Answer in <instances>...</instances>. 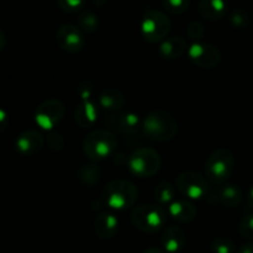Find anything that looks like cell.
Segmentation results:
<instances>
[{"mask_svg":"<svg viewBox=\"0 0 253 253\" xmlns=\"http://www.w3.org/2000/svg\"><path fill=\"white\" fill-rule=\"evenodd\" d=\"M138 198V189L135 184L125 179H115L104 187L101 202L110 209L123 210L132 208Z\"/></svg>","mask_w":253,"mask_h":253,"instance_id":"obj_1","label":"cell"},{"mask_svg":"<svg viewBox=\"0 0 253 253\" xmlns=\"http://www.w3.org/2000/svg\"><path fill=\"white\" fill-rule=\"evenodd\" d=\"M142 130L151 140L165 142L175 137L178 132V124L167 111L155 110L145 116L142 120Z\"/></svg>","mask_w":253,"mask_h":253,"instance_id":"obj_2","label":"cell"},{"mask_svg":"<svg viewBox=\"0 0 253 253\" xmlns=\"http://www.w3.org/2000/svg\"><path fill=\"white\" fill-rule=\"evenodd\" d=\"M130 219L133 226L140 231L145 234H156L165 227L167 212L162 205L142 204L131 211Z\"/></svg>","mask_w":253,"mask_h":253,"instance_id":"obj_3","label":"cell"},{"mask_svg":"<svg viewBox=\"0 0 253 253\" xmlns=\"http://www.w3.org/2000/svg\"><path fill=\"white\" fill-rule=\"evenodd\" d=\"M235 169V157L227 148H217L208 157L204 172L212 184H222L230 179Z\"/></svg>","mask_w":253,"mask_h":253,"instance_id":"obj_4","label":"cell"},{"mask_svg":"<svg viewBox=\"0 0 253 253\" xmlns=\"http://www.w3.org/2000/svg\"><path fill=\"white\" fill-rule=\"evenodd\" d=\"M118 141L114 133L106 130H96L89 133L83 142V151L91 161H101L113 155Z\"/></svg>","mask_w":253,"mask_h":253,"instance_id":"obj_5","label":"cell"},{"mask_svg":"<svg viewBox=\"0 0 253 253\" xmlns=\"http://www.w3.org/2000/svg\"><path fill=\"white\" fill-rule=\"evenodd\" d=\"M162 160L157 151L152 148H138L128 158V170L140 178L152 177L160 170Z\"/></svg>","mask_w":253,"mask_h":253,"instance_id":"obj_6","label":"cell"},{"mask_svg":"<svg viewBox=\"0 0 253 253\" xmlns=\"http://www.w3.org/2000/svg\"><path fill=\"white\" fill-rule=\"evenodd\" d=\"M170 20L165 12L158 10H147L141 22V32L143 39L150 43H156L167 37L170 31Z\"/></svg>","mask_w":253,"mask_h":253,"instance_id":"obj_7","label":"cell"},{"mask_svg":"<svg viewBox=\"0 0 253 253\" xmlns=\"http://www.w3.org/2000/svg\"><path fill=\"white\" fill-rule=\"evenodd\" d=\"M175 185L180 194L187 197L188 199H202L209 194V185H208L207 178L200 173L193 172V170L180 173L175 179Z\"/></svg>","mask_w":253,"mask_h":253,"instance_id":"obj_8","label":"cell"},{"mask_svg":"<svg viewBox=\"0 0 253 253\" xmlns=\"http://www.w3.org/2000/svg\"><path fill=\"white\" fill-rule=\"evenodd\" d=\"M66 108L58 99H48L43 101L35 113V121L43 130H52L63 119Z\"/></svg>","mask_w":253,"mask_h":253,"instance_id":"obj_9","label":"cell"},{"mask_svg":"<svg viewBox=\"0 0 253 253\" xmlns=\"http://www.w3.org/2000/svg\"><path fill=\"white\" fill-rule=\"evenodd\" d=\"M188 56L190 61L200 68H214L221 59V54L216 47L202 42L193 43L188 49Z\"/></svg>","mask_w":253,"mask_h":253,"instance_id":"obj_10","label":"cell"},{"mask_svg":"<svg viewBox=\"0 0 253 253\" xmlns=\"http://www.w3.org/2000/svg\"><path fill=\"white\" fill-rule=\"evenodd\" d=\"M58 46L68 53H77L85 46V39L79 27L74 25H62L56 34Z\"/></svg>","mask_w":253,"mask_h":253,"instance_id":"obj_11","label":"cell"},{"mask_svg":"<svg viewBox=\"0 0 253 253\" xmlns=\"http://www.w3.org/2000/svg\"><path fill=\"white\" fill-rule=\"evenodd\" d=\"M109 128L123 135H135L142 128V120L133 113H114L105 118Z\"/></svg>","mask_w":253,"mask_h":253,"instance_id":"obj_12","label":"cell"},{"mask_svg":"<svg viewBox=\"0 0 253 253\" xmlns=\"http://www.w3.org/2000/svg\"><path fill=\"white\" fill-rule=\"evenodd\" d=\"M15 147L21 156H35L43 147V137L37 130H26L17 136Z\"/></svg>","mask_w":253,"mask_h":253,"instance_id":"obj_13","label":"cell"},{"mask_svg":"<svg viewBox=\"0 0 253 253\" xmlns=\"http://www.w3.org/2000/svg\"><path fill=\"white\" fill-rule=\"evenodd\" d=\"M161 244L168 253H178L187 245V235L180 227L168 226L161 236Z\"/></svg>","mask_w":253,"mask_h":253,"instance_id":"obj_14","label":"cell"},{"mask_svg":"<svg viewBox=\"0 0 253 253\" xmlns=\"http://www.w3.org/2000/svg\"><path fill=\"white\" fill-rule=\"evenodd\" d=\"M94 230L98 237L103 240H110L115 237L119 231V219L113 212L104 211L96 216L94 221Z\"/></svg>","mask_w":253,"mask_h":253,"instance_id":"obj_15","label":"cell"},{"mask_svg":"<svg viewBox=\"0 0 253 253\" xmlns=\"http://www.w3.org/2000/svg\"><path fill=\"white\" fill-rule=\"evenodd\" d=\"M214 198L221 205L227 208H236L242 202V192L236 184L222 183L214 193Z\"/></svg>","mask_w":253,"mask_h":253,"instance_id":"obj_16","label":"cell"},{"mask_svg":"<svg viewBox=\"0 0 253 253\" xmlns=\"http://www.w3.org/2000/svg\"><path fill=\"white\" fill-rule=\"evenodd\" d=\"M167 212L178 222H190L197 216V208L189 200H173L168 205Z\"/></svg>","mask_w":253,"mask_h":253,"instance_id":"obj_17","label":"cell"},{"mask_svg":"<svg viewBox=\"0 0 253 253\" xmlns=\"http://www.w3.org/2000/svg\"><path fill=\"white\" fill-rule=\"evenodd\" d=\"M126 103V98L124 93L119 89L115 88H108L100 93L98 96V104L101 109L108 111H115L120 110L124 108Z\"/></svg>","mask_w":253,"mask_h":253,"instance_id":"obj_18","label":"cell"},{"mask_svg":"<svg viewBox=\"0 0 253 253\" xmlns=\"http://www.w3.org/2000/svg\"><path fill=\"white\" fill-rule=\"evenodd\" d=\"M227 7L225 0H200L198 12L207 20H220L226 15Z\"/></svg>","mask_w":253,"mask_h":253,"instance_id":"obj_19","label":"cell"},{"mask_svg":"<svg viewBox=\"0 0 253 253\" xmlns=\"http://www.w3.org/2000/svg\"><path fill=\"white\" fill-rule=\"evenodd\" d=\"M99 108L93 101H83L74 111L76 123L81 127H90L98 121Z\"/></svg>","mask_w":253,"mask_h":253,"instance_id":"obj_20","label":"cell"},{"mask_svg":"<svg viewBox=\"0 0 253 253\" xmlns=\"http://www.w3.org/2000/svg\"><path fill=\"white\" fill-rule=\"evenodd\" d=\"M187 49V41L182 36H173L165 40L160 46V54L166 59H175Z\"/></svg>","mask_w":253,"mask_h":253,"instance_id":"obj_21","label":"cell"},{"mask_svg":"<svg viewBox=\"0 0 253 253\" xmlns=\"http://www.w3.org/2000/svg\"><path fill=\"white\" fill-rule=\"evenodd\" d=\"M100 169L95 165H84L78 170V179L85 187H94L100 180Z\"/></svg>","mask_w":253,"mask_h":253,"instance_id":"obj_22","label":"cell"},{"mask_svg":"<svg viewBox=\"0 0 253 253\" xmlns=\"http://www.w3.org/2000/svg\"><path fill=\"white\" fill-rule=\"evenodd\" d=\"M155 198L160 205H169L175 198V187L169 182H161L155 188Z\"/></svg>","mask_w":253,"mask_h":253,"instance_id":"obj_23","label":"cell"},{"mask_svg":"<svg viewBox=\"0 0 253 253\" xmlns=\"http://www.w3.org/2000/svg\"><path fill=\"white\" fill-rule=\"evenodd\" d=\"M79 29L85 32H95L99 27V20L94 12L84 11L78 17Z\"/></svg>","mask_w":253,"mask_h":253,"instance_id":"obj_24","label":"cell"},{"mask_svg":"<svg viewBox=\"0 0 253 253\" xmlns=\"http://www.w3.org/2000/svg\"><path fill=\"white\" fill-rule=\"evenodd\" d=\"M211 250L214 253H235L236 247L229 237H217L211 242Z\"/></svg>","mask_w":253,"mask_h":253,"instance_id":"obj_25","label":"cell"},{"mask_svg":"<svg viewBox=\"0 0 253 253\" xmlns=\"http://www.w3.org/2000/svg\"><path fill=\"white\" fill-rule=\"evenodd\" d=\"M190 0H162V5L166 11L170 14H183L189 7Z\"/></svg>","mask_w":253,"mask_h":253,"instance_id":"obj_26","label":"cell"},{"mask_svg":"<svg viewBox=\"0 0 253 253\" xmlns=\"http://www.w3.org/2000/svg\"><path fill=\"white\" fill-rule=\"evenodd\" d=\"M239 232L244 239L253 240V212H249L241 219Z\"/></svg>","mask_w":253,"mask_h":253,"instance_id":"obj_27","label":"cell"},{"mask_svg":"<svg viewBox=\"0 0 253 253\" xmlns=\"http://www.w3.org/2000/svg\"><path fill=\"white\" fill-rule=\"evenodd\" d=\"M57 4L66 12H78L83 9L84 0H57Z\"/></svg>","mask_w":253,"mask_h":253,"instance_id":"obj_28","label":"cell"},{"mask_svg":"<svg viewBox=\"0 0 253 253\" xmlns=\"http://www.w3.org/2000/svg\"><path fill=\"white\" fill-rule=\"evenodd\" d=\"M230 22L232 26L237 27V29H244V27L249 26L250 24V17L249 15L241 10H235L230 16Z\"/></svg>","mask_w":253,"mask_h":253,"instance_id":"obj_29","label":"cell"},{"mask_svg":"<svg viewBox=\"0 0 253 253\" xmlns=\"http://www.w3.org/2000/svg\"><path fill=\"white\" fill-rule=\"evenodd\" d=\"M188 35H189L190 39L193 40H200L204 36V27L200 22L198 21H192L188 26Z\"/></svg>","mask_w":253,"mask_h":253,"instance_id":"obj_30","label":"cell"},{"mask_svg":"<svg viewBox=\"0 0 253 253\" xmlns=\"http://www.w3.org/2000/svg\"><path fill=\"white\" fill-rule=\"evenodd\" d=\"M47 142H48L49 148L52 151H59L63 148L64 146V141L62 138V136L59 133H51L47 138Z\"/></svg>","mask_w":253,"mask_h":253,"instance_id":"obj_31","label":"cell"},{"mask_svg":"<svg viewBox=\"0 0 253 253\" xmlns=\"http://www.w3.org/2000/svg\"><path fill=\"white\" fill-rule=\"evenodd\" d=\"M78 93L81 95V98L83 99V101H90L91 95H93V86L88 83V82H84L79 85Z\"/></svg>","mask_w":253,"mask_h":253,"instance_id":"obj_32","label":"cell"},{"mask_svg":"<svg viewBox=\"0 0 253 253\" xmlns=\"http://www.w3.org/2000/svg\"><path fill=\"white\" fill-rule=\"evenodd\" d=\"M9 125V115L4 109L0 108V132L5 131Z\"/></svg>","mask_w":253,"mask_h":253,"instance_id":"obj_33","label":"cell"},{"mask_svg":"<svg viewBox=\"0 0 253 253\" xmlns=\"http://www.w3.org/2000/svg\"><path fill=\"white\" fill-rule=\"evenodd\" d=\"M237 253H253V241L247 242L239 249Z\"/></svg>","mask_w":253,"mask_h":253,"instance_id":"obj_34","label":"cell"},{"mask_svg":"<svg viewBox=\"0 0 253 253\" xmlns=\"http://www.w3.org/2000/svg\"><path fill=\"white\" fill-rule=\"evenodd\" d=\"M6 42H7L6 35H5L1 30H0V51H2V49L6 47Z\"/></svg>","mask_w":253,"mask_h":253,"instance_id":"obj_35","label":"cell"},{"mask_svg":"<svg viewBox=\"0 0 253 253\" xmlns=\"http://www.w3.org/2000/svg\"><path fill=\"white\" fill-rule=\"evenodd\" d=\"M141 253H167V252L163 251V250H161V249H158V247H150V249L143 250Z\"/></svg>","mask_w":253,"mask_h":253,"instance_id":"obj_36","label":"cell"},{"mask_svg":"<svg viewBox=\"0 0 253 253\" xmlns=\"http://www.w3.org/2000/svg\"><path fill=\"white\" fill-rule=\"evenodd\" d=\"M247 203H249V207L253 209V187L250 189L249 197H247Z\"/></svg>","mask_w":253,"mask_h":253,"instance_id":"obj_37","label":"cell"}]
</instances>
